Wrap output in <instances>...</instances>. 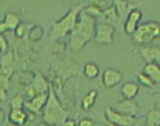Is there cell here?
Here are the masks:
<instances>
[{"mask_svg": "<svg viewBox=\"0 0 160 126\" xmlns=\"http://www.w3.org/2000/svg\"><path fill=\"white\" fill-rule=\"evenodd\" d=\"M95 26H97V18L92 17L91 15L86 14L82 9L77 23L71 32L70 37V49L73 53L80 52L81 49L89 43L94 38L95 33Z\"/></svg>", "mask_w": 160, "mask_h": 126, "instance_id": "obj_1", "label": "cell"}, {"mask_svg": "<svg viewBox=\"0 0 160 126\" xmlns=\"http://www.w3.org/2000/svg\"><path fill=\"white\" fill-rule=\"evenodd\" d=\"M43 119L45 124L49 126L59 125L66 119V110L62 108L60 102L55 97L53 88H50V93L48 100L43 108Z\"/></svg>", "mask_w": 160, "mask_h": 126, "instance_id": "obj_2", "label": "cell"}, {"mask_svg": "<svg viewBox=\"0 0 160 126\" xmlns=\"http://www.w3.org/2000/svg\"><path fill=\"white\" fill-rule=\"evenodd\" d=\"M81 11H82L81 5L76 6V8H72L61 20L56 21L52 27L50 38L52 39H58V38L65 37L68 33H71L73 31L75 26H76V23H77V20H78Z\"/></svg>", "mask_w": 160, "mask_h": 126, "instance_id": "obj_3", "label": "cell"}, {"mask_svg": "<svg viewBox=\"0 0 160 126\" xmlns=\"http://www.w3.org/2000/svg\"><path fill=\"white\" fill-rule=\"evenodd\" d=\"M134 43L139 45H148L159 38V22L150 21L138 25L137 29L132 34Z\"/></svg>", "mask_w": 160, "mask_h": 126, "instance_id": "obj_4", "label": "cell"}, {"mask_svg": "<svg viewBox=\"0 0 160 126\" xmlns=\"http://www.w3.org/2000/svg\"><path fill=\"white\" fill-rule=\"evenodd\" d=\"M105 115H107L108 121L115 126H141L142 125V121H141L138 118L118 113L116 110H114L112 108H110V107L107 108Z\"/></svg>", "mask_w": 160, "mask_h": 126, "instance_id": "obj_5", "label": "cell"}, {"mask_svg": "<svg viewBox=\"0 0 160 126\" xmlns=\"http://www.w3.org/2000/svg\"><path fill=\"white\" fill-rule=\"evenodd\" d=\"M114 36H115V27L114 26L105 23V22H97L94 39L99 45L111 44L114 41Z\"/></svg>", "mask_w": 160, "mask_h": 126, "instance_id": "obj_6", "label": "cell"}, {"mask_svg": "<svg viewBox=\"0 0 160 126\" xmlns=\"http://www.w3.org/2000/svg\"><path fill=\"white\" fill-rule=\"evenodd\" d=\"M114 110L121 113V114H125V115L136 116V118H138V115H139V107L133 99H123V100L118 102Z\"/></svg>", "mask_w": 160, "mask_h": 126, "instance_id": "obj_7", "label": "cell"}, {"mask_svg": "<svg viewBox=\"0 0 160 126\" xmlns=\"http://www.w3.org/2000/svg\"><path fill=\"white\" fill-rule=\"evenodd\" d=\"M141 20H142V11L138 9H132L127 15V18L125 22V27H123L125 33L128 36H132L138 27V23Z\"/></svg>", "mask_w": 160, "mask_h": 126, "instance_id": "obj_8", "label": "cell"}, {"mask_svg": "<svg viewBox=\"0 0 160 126\" xmlns=\"http://www.w3.org/2000/svg\"><path fill=\"white\" fill-rule=\"evenodd\" d=\"M48 97H49L48 93L37 94V96H34L33 98H31L29 100H26L23 105L32 113L38 114V113L44 108V105H45V103H47V100H48Z\"/></svg>", "mask_w": 160, "mask_h": 126, "instance_id": "obj_9", "label": "cell"}, {"mask_svg": "<svg viewBox=\"0 0 160 126\" xmlns=\"http://www.w3.org/2000/svg\"><path fill=\"white\" fill-rule=\"evenodd\" d=\"M48 89H49V87H48L47 81H45L39 73H38V75L36 76L34 81L31 83L29 88L27 89V93H28V96H29L31 98H33V97L37 96V94L48 93Z\"/></svg>", "mask_w": 160, "mask_h": 126, "instance_id": "obj_10", "label": "cell"}, {"mask_svg": "<svg viewBox=\"0 0 160 126\" xmlns=\"http://www.w3.org/2000/svg\"><path fill=\"white\" fill-rule=\"evenodd\" d=\"M122 81V73L116 69H107L103 72V84L107 88H112Z\"/></svg>", "mask_w": 160, "mask_h": 126, "instance_id": "obj_11", "label": "cell"}, {"mask_svg": "<svg viewBox=\"0 0 160 126\" xmlns=\"http://www.w3.org/2000/svg\"><path fill=\"white\" fill-rule=\"evenodd\" d=\"M144 75L154 82V84H159L160 82V69L158 63H147L142 71Z\"/></svg>", "mask_w": 160, "mask_h": 126, "instance_id": "obj_12", "label": "cell"}, {"mask_svg": "<svg viewBox=\"0 0 160 126\" xmlns=\"http://www.w3.org/2000/svg\"><path fill=\"white\" fill-rule=\"evenodd\" d=\"M141 55L147 63H158L160 56L159 47H143L141 48Z\"/></svg>", "mask_w": 160, "mask_h": 126, "instance_id": "obj_13", "label": "cell"}, {"mask_svg": "<svg viewBox=\"0 0 160 126\" xmlns=\"http://www.w3.org/2000/svg\"><path fill=\"white\" fill-rule=\"evenodd\" d=\"M27 113L23 109H11L9 114V121L16 126H23L27 121Z\"/></svg>", "mask_w": 160, "mask_h": 126, "instance_id": "obj_14", "label": "cell"}, {"mask_svg": "<svg viewBox=\"0 0 160 126\" xmlns=\"http://www.w3.org/2000/svg\"><path fill=\"white\" fill-rule=\"evenodd\" d=\"M138 92H139V84L132 81L123 83L121 87V94L125 99H133L134 97H137Z\"/></svg>", "mask_w": 160, "mask_h": 126, "instance_id": "obj_15", "label": "cell"}, {"mask_svg": "<svg viewBox=\"0 0 160 126\" xmlns=\"http://www.w3.org/2000/svg\"><path fill=\"white\" fill-rule=\"evenodd\" d=\"M20 16L15 11H8L5 14V17L2 20V23L6 26L8 31L9 29H16V27L20 25Z\"/></svg>", "mask_w": 160, "mask_h": 126, "instance_id": "obj_16", "label": "cell"}, {"mask_svg": "<svg viewBox=\"0 0 160 126\" xmlns=\"http://www.w3.org/2000/svg\"><path fill=\"white\" fill-rule=\"evenodd\" d=\"M103 18L102 22H105V23H109L111 26H114V23H116V21L119 20V14L115 9V6H111V8H108L105 11H103V14L100 16Z\"/></svg>", "mask_w": 160, "mask_h": 126, "instance_id": "obj_17", "label": "cell"}, {"mask_svg": "<svg viewBox=\"0 0 160 126\" xmlns=\"http://www.w3.org/2000/svg\"><path fill=\"white\" fill-rule=\"evenodd\" d=\"M83 72L88 80H94L99 75V66L95 63H87L83 66Z\"/></svg>", "mask_w": 160, "mask_h": 126, "instance_id": "obj_18", "label": "cell"}, {"mask_svg": "<svg viewBox=\"0 0 160 126\" xmlns=\"http://www.w3.org/2000/svg\"><path fill=\"white\" fill-rule=\"evenodd\" d=\"M97 97H98V92L95 89H92L89 91L84 97L82 99V107L84 110H89L94 105L95 100H97Z\"/></svg>", "mask_w": 160, "mask_h": 126, "instance_id": "obj_19", "label": "cell"}, {"mask_svg": "<svg viewBox=\"0 0 160 126\" xmlns=\"http://www.w3.org/2000/svg\"><path fill=\"white\" fill-rule=\"evenodd\" d=\"M147 126H160V112L159 107L153 109L147 116Z\"/></svg>", "mask_w": 160, "mask_h": 126, "instance_id": "obj_20", "label": "cell"}, {"mask_svg": "<svg viewBox=\"0 0 160 126\" xmlns=\"http://www.w3.org/2000/svg\"><path fill=\"white\" fill-rule=\"evenodd\" d=\"M43 34H44V31H43L42 26L36 25V26H33V27L29 29V32H28V38H29L31 41H39L40 38L43 37Z\"/></svg>", "mask_w": 160, "mask_h": 126, "instance_id": "obj_21", "label": "cell"}, {"mask_svg": "<svg viewBox=\"0 0 160 126\" xmlns=\"http://www.w3.org/2000/svg\"><path fill=\"white\" fill-rule=\"evenodd\" d=\"M138 81H139V83L142 84V86H144V87H153V86H155L154 82L148 77L147 75H144L143 72L138 73Z\"/></svg>", "mask_w": 160, "mask_h": 126, "instance_id": "obj_22", "label": "cell"}, {"mask_svg": "<svg viewBox=\"0 0 160 126\" xmlns=\"http://www.w3.org/2000/svg\"><path fill=\"white\" fill-rule=\"evenodd\" d=\"M23 104H25V100H23V98L21 96L13 97L12 100H11V108L12 109H22Z\"/></svg>", "mask_w": 160, "mask_h": 126, "instance_id": "obj_23", "label": "cell"}, {"mask_svg": "<svg viewBox=\"0 0 160 126\" xmlns=\"http://www.w3.org/2000/svg\"><path fill=\"white\" fill-rule=\"evenodd\" d=\"M27 33V28H26V23L23 22H20V25L16 27L15 29V34L17 38H23Z\"/></svg>", "mask_w": 160, "mask_h": 126, "instance_id": "obj_24", "label": "cell"}, {"mask_svg": "<svg viewBox=\"0 0 160 126\" xmlns=\"http://www.w3.org/2000/svg\"><path fill=\"white\" fill-rule=\"evenodd\" d=\"M12 54L9 53V54H5L1 58V66H11V63H12Z\"/></svg>", "mask_w": 160, "mask_h": 126, "instance_id": "obj_25", "label": "cell"}, {"mask_svg": "<svg viewBox=\"0 0 160 126\" xmlns=\"http://www.w3.org/2000/svg\"><path fill=\"white\" fill-rule=\"evenodd\" d=\"M8 48H9V42H8V39H6L2 34H0V53H5V52L8 50Z\"/></svg>", "mask_w": 160, "mask_h": 126, "instance_id": "obj_26", "label": "cell"}, {"mask_svg": "<svg viewBox=\"0 0 160 126\" xmlns=\"http://www.w3.org/2000/svg\"><path fill=\"white\" fill-rule=\"evenodd\" d=\"M78 126H94V123L91 119H82L78 123Z\"/></svg>", "mask_w": 160, "mask_h": 126, "instance_id": "obj_27", "label": "cell"}, {"mask_svg": "<svg viewBox=\"0 0 160 126\" xmlns=\"http://www.w3.org/2000/svg\"><path fill=\"white\" fill-rule=\"evenodd\" d=\"M6 98H8L6 89H4V88L0 86V100H1V102H4V100H6Z\"/></svg>", "mask_w": 160, "mask_h": 126, "instance_id": "obj_28", "label": "cell"}, {"mask_svg": "<svg viewBox=\"0 0 160 126\" xmlns=\"http://www.w3.org/2000/svg\"><path fill=\"white\" fill-rule=\"evenodd\" d=\"M61 125L62 126H76V124H75L73 120H65V121L61 123Z\"/></svg>", "mask_w": 160, "mask_h": 126, "instance_id": "obj_29", "label": "cell"}, {"mask_svg": "<svg viewBox=\"0 0 160 126\" xmlns=\"http://www.w3.org/2000/svg\"><path fill=\"white\" fill-rule=\"evenodd\" d=\"M4 120H5V113H4V110L0 108V124L4 123Z\"/></svg>", "mask_w": 160, "mask_h": 126, "instance_id": "obj_30", "label": "cell"}, {"mask_svg": "<svg viewBox=\"0 0 160 126\" xmlns=\"http://www.w3.org/2000/svg\"><path fill=\"white\" fill-rule=\"evenodd\" d=\"M38 126H49V125H47V124H44V123H42V124H39Z\"/></svg>", "mask_w": 160, "mask_h": 126, "instance_id": "obj_31", "label": "cell"}, {"mask_svg": "<svg viewBox=\"0 0 160 126\" xmlns=\"http://www.w3.org/2000/svg\"><path fill=\"white\" fill-rule=\"evenodd\" d=\"M0 54H1V53H0Z\"/></svg>", "mask_w": 160, "mask_h": 126, "instance_id": "obj_32", "label": "cell"}]
</instances>
